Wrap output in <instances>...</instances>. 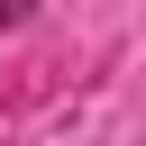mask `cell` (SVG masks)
Returning <instances> with one entry per match:
<instances>
[{"label": "cell", "instance_id": "1", "mask_svg": "<svg viewBox=\"0 0 146 146\" xmlns=\"http://www.w3.org/2000/svg\"><path fill=\"white\" fill-rule=\"evenodd\" d=\"M27 18H36V0H0V36H18Z\"/></svg>", "mask_w": 146, "mask_h": 146}]
</instances>
